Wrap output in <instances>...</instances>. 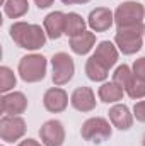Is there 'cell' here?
Segmentation results:
<instances>
[{
	"mask_svg": "<svg viewBox=\"0 0 145 146\" xmlns=\"http://www.w3.org/2000/svg\"><path fill=\"white\" fill-rule=\"evenodd\" d=\"M3 10H5V15H9L10 19H19L29 10V2L28 0H7L3 5Z\"/></svg>",
	"mask_w": 145,
	"mask_h": 146,
	"instance_id": "20",
	"label": "cell"
},
{
	"mask_svg": "<svg viewBox=\"0 0 145 146\" xmlns=\"http://www.w3.org/2000/svg\"><path fill=\"white\" fill-rule=\"evenodd\" d=\"M145 9L138 2H125L121 3L116 12H114V24L118 27H126V26H135L144 21Z\"/></svg>",
	"mask_w": 145,
	"mask_h": 146,
	"instance_id": "4",
	"label": "cell"
},
{
	"mask_svg": "<svg viewBox=\"0 0 145 146\" xmlns=\"http://www.w3.org/2000/svg\"><path fill=\"white\" fill-rule=\"evenodd\" d=\"M84 31H85V21L79 14H75V12L67 14V19H65V34L73 37V36H79Z\"/></svg>",
	"mask_w": 145,
	"mask_h": 146,
	"instance_id": "19",
	"label": "cell"
},
{
	"mask_svg": "<svg viewBox=\"0 0 145 146\" xmlns=\"http://www.w3.org/2000/svg\"><path fill=\"white\" fill-rule=\"evenodd\" d=\"M5 2H7V0H0V3H3V5H5Z\"/></svg>",
	"mask_w": 145,
	"mask_h": 146,
	"instance_id": "30",
	"label": "cell"
},
{
	"mask_svg": "<svg viewBox=\"0 0 145 146\" xmlns=\"http://www.w3.org/2000/svg\"><path fill=\"white\" fill-rule=\"evenodd\" d=\"M10 37L19 48L24 49H39L46 42L44 31L36 24H26V22H15L10 26Z\"/></svg>",
	"mask_w": 145,
	"mask_h": 146,
	"instance_id": "1",
	"label": "cell"
},
{
	"mask_svg": "<svg viewBox=\"0 0 145 146\" xmlns=\"http://www.w3.org/2000/svg\"><path fill=\"white\" fill-rule=\"evenodd\" d=\"M39 136L44 146H62L65 141V129L63 124L60 121H46L41 129H39Z\"/></svg>",
	"mask_w": 145,
	"mask_h": 146,
	"instance_id": "8",
	"label": "cell"
},
{
	"mask_svg": "<svg viewBox=\"0 0 145 146\" xmlns=\"http://www.w3.org/2000/svg\"><path fill=\"white\" fill-rule=\"evenodd\" d=\"M109 119H111L113 126L118 127L119 131H126L133 124V117L130 114V109L123 104H118V106L109 109Z\"/></svg>",
	"mask_w": 145,
	"mask_h": 146,
	"instance_id": "14",
	"label": "cell"
},
{
	"mask_svg": "<svg viewBox=\"0 0 145 146\" xmlns=\"http://www.w3.org/2000/svg\"><path fill=\"white\" fill-rule=\"evenodd\" d=\"M108 72H109L108 68L103 66L94 56H91L87 60V63H85V73H87V76L92 82H103V80H106L108 78Z\"/></svg>",
	"mask_w": 145,
	"mask_h": 146,
	"instance_id": "18",
	"label": "cell"
},
{
	"mask_svg": "<svg viewBox=\"0 0 145 146\" xmlns=\"http://www.w3.org/2000/svg\"><path fill=\"white\" fill-rule=\"evenodd\" d=\"M94 44H96V36L92 33H87V31L80 33L79 36L70 37V48L77 54H87L94 48Z\"/></svg>",
	"mask_w": 145,
	"mask_h": 146,
	"instance_id": "16",
	"label": "cell"
},
{
	"mask_svg": "<svg viewBox=\"0 0 145 146\" xmlns=\"http://www.w3.org/2000/svg\"><path fill=\"white\" fill-rule=\"evenodd\" d=\"M19 146H41V145L34 139H24L22 143H19Z\"/></svg>",
	"mask_w": 145,
	"mask_h": 146,
	"instance_id": "27",
	"label": "cell"
},
{
	"mask_svg": "<svg viewBox=\"0 0 145 146\" xmlns=\"http://www.w3.org/2000/svg\"><path fill=\"white\" fill-rule=\"evenodd\" d=\"M92 56H94L103 66H106L108 70L111 66H114V63L118 61V51H116V48L113 46V42H109V41H101Z\"/></svg>",
	"mask_w": 145,
	"mask_h": 146,
	"instance_id": "15",
	"label": "cell"
},
{
	"mask_svg": "<svg viewBox=\"0 0 145 146\" xmlns=\"http://www.w3.org/2000/svg\"><path fill=\"white\" fill-rule=\"evenodd\" d=\"M125 92L128 94L130 99H144L145 97V82L133 76V80H132L130 85L125 88Z\"/></svg>",
	"mask_w": 145,
	"mask_h": 146,
	"instance_id": "23",
	"label": "cell"
},
{
	"mask_svg": "<svg viewBox=\"0 0 145 146\" xmlns=\"http://www.w3.org/2000/svg\"><path fill=\"white\" fill-rule=\"evenodd\" d=\"M51 65H53V83L55 85L60 87L72 80L73 73H75V65H73V60L67 53L53 54Z\"/></svg>",
	"mask_w": 145,
	"mask_h": 146,
	"instance_id": "6",
	"label": "cell"
},
{
	"mask_svg": "<svg viewBox=\"0 0 145 146\" xmlns=\"http://www.w3.org/2000/svg\"><path fill=\"white\" fill-rule=\"evenodd\" d=\"M65 5H72V3H79V0H62Z\"/></svg>",
	"mask_w": 145,
	"mask_h": 146,
	"instance_id": "28",
	"label": "cell"
},
{
	"mask_svg": "<svg viewBox=\"0 0 145 146\" xmlns=\"http://www.w3.org/2000/svg\"><path fill=\"white\" fill-rule=\"evenodd\" d=\"M123 88L114 83V82H109V83H104L99 87V99L106 104H111V102H118L123 99Z\"/></svg>",
	"mask_w": 145,
	"mask_h": 146,
	"instance_id": "17",
	"label": "cell"
},
{
	"mask_svg": "<svg viewBox=\"0 0 145 146\" xmlns=\"http://www.w3.org/2000/svg\"><path fill=\"white\" fill-rule=\"evenodd\" d=\"M28 107V99L22 92H12V94H3L0 99V110L5 115H17L22 114Z\"/></svg>",
	"mask_w": 145,
	"mask_h": 146,
	"instance_id": "9",
	"label": "cell"
},
{
	"mask_svg": "<svg viewBox=\"0 0 145 146\" xmlns=\"http://www.w3.org/2000/svg\"><path fill=\"white\" fill-rule=\"evenodd\" d=\"M132 72L135 75V78L145 82V56L140 58V60H137V61L133 63V70H132Z\"/></svg>",
	"mask_w": 145,
	"mask_h": 146,
	"instance_id": "24",
	"label": "cell"
},
{
	"mask_svg": "<svg viewBox=\"0 0 145 146\" xmlns=\"http://www.w3.org/2000/svg\"><path fill=\"white\" fill-rule=\"evenodd\" d=\"M133 72L130 70V66H126V65H121V66H118L116 68V72L113 73V82L114 83H118L123 90L130 85V82L133 80Z\"/></svg>",
	"mask_w": 145,
	"mask_h": 146,
	"instance_id": "21",
	"label": "cell"
},
{
	"mask_svg": "<svg viewBox=\"0 0 145 146\" xmlns=\"http://www.w3.org/2000/svg\"><path fill=\"white\" fill-rule=\"evenodd\" d=\"M19 75L24 82L34 83L46 75V58L43 54H28L19 61Z\"/></svg>",
	"mask_w": 145,
	"mask_h": 146,
	"instance_id": "3",
	"label": "cell"
},
{
	"mask_svg": "<svg viewBox=\"0 0 145 146\" xmlns=\"http://www.w3.org/2000/svg\"><path fill=\"white\" fill-rule=\"evenodd\" d=\"M34 2H36V5L39 9H46V7H50L53 3V0H34Z\"/></svg>",
	"mask_w": 145,
	"mask_h": 146,
	"instance_id": "26",
	"label": "cell"
},
{
	"mask_svg": "<svg viewBox=\"0 0 145 146\" xmlns=\"http://www.w3.org/2000/svg\"><path fill=\"white\" fill-rule=\"evenodd\" d=\"M89 0H79V3H87Z\"/></svg>",
	"mask_w": 145,
	"mask_h": 146,
	"instance_id": "29",
	"label": "cell"
},
{
	"mask_svg": "<svg viewBox=\"0 0 145 146\" xmlns=\"http://www.w3.org/2000/svg\"><path fill=\"white\" fill-rule=\"evenodd\" d=\"M145 33L144 22L135 24V26H126V27H118L114 42L119 48L123 54H135L142 48V36Z\"/></svg>",
	"mask_w": 145,
	"mask_h": 146,
	"instance_id": "2",
	"label": "cell"
},
{
	"mask_svg": "<svg viewBox=\"0 0 145 146\" xmlns=\"http://www.w3.org/2000/svg\"><path fill=\"white\" fill-rule=\"evenodd\" d=\"M82 138L91 143H103L111 138V126L103 117H92L87 119L82 126Z\"/></svg>",
	"mask_w": 145,
	"mask_h": 146,
	"instance_id": "5",
	"label": "cell"
},
{
	"mask_svg": "<svg viewBox=\"0 0 145 146\" xmlns=\"http://www.w3.org/2000/svg\"><path fill=\"white\" fill-rule=\"evenodd\" d=\"M65 19H67V14L58 10L44 17V31L50 39H58L62 34H65Z\"/></svg>",
	"mask_w": 145,
	"mask_h": 146,
	"instance_id": "13",
	"label": "cell"
},
{
	"mask_svg": "<svg viewBox=\"0 0 145 146\" xmlns=\"http://www.w3.org/2000/svg\"><path fill=\"white\" fill-rule=\"evenodd\" d=\"M144 146H145V136H144Z\"/></svg>",
	"mask_w": 145,
	"mask_h": 146,
	"instance_id": "31",
	"label": "cell"
},
{
	"mask_svg": "<svg viewBox=\"0 0 145 146\" xmlns=\"http://www.w3.org/2000/svg\"><path fill=\"white\" fill-rule=\"evenodd\" d=\"M26 134V122L19 115H3L0 119V138L7 143H14Z\"/></svg>",
	"mask_w": 145,
	"mask_h": 146,
	"instance_id": "7",
	"label": "cell"
},
{
	"mask_svg": "<svg viewBox=\"0 0 145 146\" xmlns=\"http://www.w3.org/2000/svg\"><path fill=\"white\" fill-rule=\"evenodd\" d=\"M133 114H135L137 121L145 122V100H140V102L135 104V107H133Z\"/></svg>",
	"mask_w": 145,
	"mask_h": 146,
	"instance_id": "25",
	"label": "cell"
},
{
	"mask_svg": "<svg viewBox=\"0 0 145 146\" xmlns=\"http://www.w3.org/2000/svg\"><path fill=\"white\" fill-rule=\"evenodd\" d=\"M15 87V75L10 68L2 66L0 68V92L7 94L9 90H12Z\"/></svg>",
	"mask_w": 145,
	"mask_h": 146,
	"instance_id": "22",
	"label": "cell"
},
{
	"mask_svg": "<svg viewBox=\"0 0 145 146\" xmlns=\"http://www.w3.org/2000/svg\"><path fill=\"white\" fill-rule=\"evenodd\" d=\"M70 102H72V106L79 112H89V110H92L96 107V97H94V92L89 87H79V88H75Z\"/></svg>",
	"mask_w": 145,
	"mask_h": 146,
	"instance_id": "12",
	"label": "cell"
},
{
	"mask_svg": "<svg viewBox=\"0 0 145 146\" xmlns=\"http://www.w3.org/2000/svg\"><path fill=\"white\" fill-rule=\"evenodd\" d=\"M43 104H44V109L48 112H53V114L63 112L68 106V95L63 88H58V87L48 88L44 97H43Z\"/></svg>",
	"mask_w": 145,
	"mask_h": 146,
	"instance_id": "10",
	"label": "cell"
},
{
	"mask_svg": "<svg viewBox=\"0 0 145 146\" xmlns=\"http://www.w3.org/2000/svg\"><path fill=\"white\" fill-rule=\"evenodd\" d=\"M89 26L92 31L96 33H103V31H108L109 27L113 26L114 22V14L106 9V7H97L94 9L91 14H89Z\"/></svg>",
	"mask_w": 145,
	"mask_h": 146,
	"instance_id": "11",
	"label": "cell"
}]
</instances>
